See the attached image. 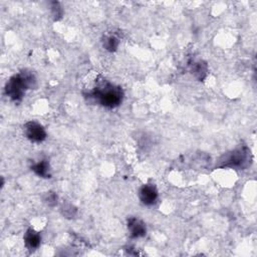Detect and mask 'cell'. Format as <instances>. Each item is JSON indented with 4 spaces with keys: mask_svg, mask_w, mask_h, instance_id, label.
<instances>
[{
    "mask_svg": "<svg viewBox=\"0 0 257 257\" xmlns=\"http://www.w3.org/2000/svg\"><path fill=\"white\" fill-rule=\"evenodd\" d=\"M24 135L25 137L35 143H41L46 138V132L44 128L37 122H28L24 125Z\"/></svg>",
    "mask_w": 257,
    "mask_h": 257,
    "instance_id": "obj_4",
    "label": "cell"
},
{
    "mask_svg": "<svg viewBox=\"0 0 257 257\" xmlns=\"http://www.w3.org/2000/svg\"><path fill=\"white\" fill-rule=\"evenodd\" d=\"M207 72H208L207 66L203 61L194 62V64L192 66V73L194 74L199 80H202L206 77Z\"/></svg>",
    "mask_w": 257,
    "mask_h": 257,
    "instance_id": "obj_9",
    "label": "cell"
},
{
    "mask_svg": "<svg viewBox=\"0 0 257 257\" xmlns=\"http://www.w3.org/2000/svg\"><path fill=\"white\" fill-rule=\"evenodd\" d=\"M41 237L35 229H28L24 234V243L27 249L36 250L40 246Z\"/></svg>",
    "mask_w": 257,
    "mask_h": 257,
    "instance_id": "obj_7",
    "label": "cell"
},
{
    "mask_svg": "<svg viewBox=\"0 0 257 257\" xmlns=\"http://www.w3.org/2000/svg\"><path fill=\"white\" fill-rule=\"evenodd\" d=\"M251 154L250 150L243 147L233 151L232 153L225 156V158L221 161L223 166L229 168L236 169H244L248 167L251 163Z\"/></svg>",
    "mask_w": 257,
    "mask_h": 257,
    "instance_id": "obj_3",
    "label": "cell"
},
{
    "mask_svg": "<svg viewBox=\"0 0 257 257\" xmlns=\"http://www.w3.org/2000/svg\"><path fill=\"white\" fill-rule=\"evenodd\" d=\"M31 170L34 171L37 176L42 177V178H50L51 173H50V164L46 162L45 160L40 161V162L35 164L31 167Z\"/></svg>",
    "mask_w": 257,
    "mask_h": 257,
    "instance_id": "obj_8",
    "label": "cell"
},
{
    "mask_svg": "<svg viewBox=\"0 0 257 257\" xmlns=\"http://www.w3.org/2000/svg\"><path fill=\"white\" fill-rule=\"evenodd\" d=\"M51 10H52V14L54 16V18L55 20H58L61 18L62 8L58 2H52L51 3Z\"/></svg>",
    "mask_w": 257,
    "mask_h": 257,
    "instance_id": "obj_11",
    "label": "cell"
},
{
    "mask_svg": "<svg viewBox=\"0 0 257 257\" xmlns=\"http://www.w3.org/2000/svg\"><path fill=\"white\" fill-rule=\"evenodd\" d=\"M128 229L132 238H140L146 235V225L138 218L132 217L128 220Z\"/></svg>",
    "mask_w": 257,
    "mask_h": 257,
    "instance_id": "obj_6",
    "label": "cell"
},
{
    "mask_svg": "<svg viewBox=\"0 0 257 257\" xmlns=\"http://www.w3.org/2000/svg\"><path fill=\"white\" fill-rule=\"evenodd\" d=\"M86 98L92 99L95 103L107 109H115L119 107L124 98V92L120 87L110 84L106 79L100 77L95 79L92 88L85 93Z\"/></svg>",
    "mask_w": 257,
    "mask_h": 257,
    "instance_id": "obj_1",
    "label": "cell"
},
{
    "mask_svg": "<svg viewBox=\"0 0 257 257\" xmlns=\"http://www.w3.org/2000/svg\"><path fill=\"white\" fill-rule=\"evenodd\" d=\"M139 198L145 205H154L158 199V190L156 186L153 184L143 185L139 190Z\"/></svg>",
    "mask_w": 257,
    "mask_h": 257,
    "instance_id": "obj_5",
    "label": "cell"
},
{
    "mask_svg": "<svg viewBox=\"0 0 257 257\" xmlns=\"http://www.w3.org/2000/svg\"><path fill=\"white\" fill-rule=\"evenodd\" d=\"M44 201L50 206H55L57 203V196L54 192H47Z\"/></svg>",
    "mask_w": 257,
    "mask_h": 257,
    "instance_id": "obj_12",
    "label": "cell"
},
{
    "mask_svg": "<svg viewBox=\"0 0 257 257\" xmlns=\"http://www.w3.org/2000/svg\"><path fill=\"white\" fill-rule=\"evenodd\" d=\"M37 84L34 73L23 71L18 74L13 75L6 84L5 93L13 102H20L27 90L32 89Z\"/></svg>",
    "mask_w": 257,
    "mask_h": 257,
    "instance_id": "obj_2",
    "label": "cell"
},
{
    "mask_svg": "<svg viewBox=\"0 0 257 257\" xmlns=\"http://www.w3.org/2000/svg\"><path fill=\"white\" fill-rule=\"evenodd\" d=\"M103 45L106 48L108 52H116L117 48L119 46V40L116 37L114 36H110V37H106L105 39L103 40Z\"/></svg>",
    "mask_w": 257,
    "mask_h": 257,
    "instance_id": "obj_10",
    "label": "cell"
}]
</instances>
